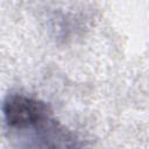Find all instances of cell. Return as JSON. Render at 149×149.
<instances>
[{
    "mask_svg": "<svg viewBox=\"0 0 149 149\" xmlns=\"http://www.w3.org/2000/svg\"><path fill=\"white\" fill-rule=\"evenodd\" d=\"M2 115L8 128L31 130L40 147L77 146L76 137L52 116V111L42 100L20 93L8 94L2 102Z\"/></svg>",
    "mask_w": 149,
    "mask_h": 149,
    "instance_id": "6da1fadb",
    "label": "cell"
}]
</instances>
